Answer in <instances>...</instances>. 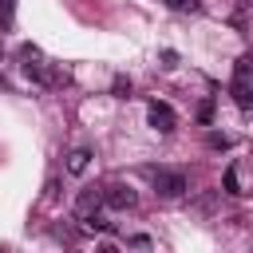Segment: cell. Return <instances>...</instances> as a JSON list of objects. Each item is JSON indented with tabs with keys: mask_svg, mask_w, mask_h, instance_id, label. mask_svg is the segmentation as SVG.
Returning a JSON list of instances; mask_svg holds the SVG:
<instances>
[{
	"mask_svg": "<svg viewBox=\"0 0 253 253\" xmlns=\"http://www.w3.org/2000/svg\"><path fill=\"white\" fill-rule=\"evenodd\" d=\"M130 245H134V249H150V237H142V233H138V237H130Z\"/></svg>",
	"mask_w": 253,
	"mask_h": 253,
	"instance_id": "obj_12",
	"label": "cell"
},
{
	"mask_svg": "<svg viewBox=\"0 0 253 253\" xmlns=\"http://www.w3.org/2000/svg\"><path fill=\"white\" fill-rule=\"evenodd\" d=\"M210 119H213V103H202L198 107V123H210Z\"/></svg>",
	"mask_w": 253,
	"mask_h": 253,
	"instance_id": "obj_10",
	"label": "cell"
},
{
	"mask_svg": "<svg viewBox=\"0 0 253 253\" xmlns=\"http://www.w3.org/2000/svg\"><path fill=\"white\" fill-rule=\"evenodd\" d=\"M99 206H103V186H87V190L79 194V202H75V213H79V217H91Z\"/></svg>",
	"mask_w": 253,
	"mask_h": 253,
	"instance_id": "obj_4",
	"label": "cell"
},
{
	"mask_svg": "<svg viewBox=\"0 0 253 253\" xmlns=\"http://www.w3.org/2000/svg\"><path fill=\"white\" fill-rule=\"evenodd\" d=\"M210 146H213V150H225L229 138H225V134H210Z\"/></svg>",
	"mask_w": 253,
	"mask_h": 253,
	"instance_id": "obj_11",
	"label": "cell"
},
{
	"mask_svg": "<svg viewBox=\"0 0 253 253\" xmlns=\"http://www.w3.org/2000/svg\"><path fill=\"white\" fill-rule=\"evenodd\" d=\"M115 95H119V99H126V95H130V79H123V75H119V79H115Z\"/></svg>",
	"mask_w": 253,
	"mask_h": 253,
	"instance_id": "obj_9",
	"label": "cell"
},
{
	"mask_svg": "<svg viewBox=\"0 0 253 253\" xmlns=\"http://www.w3.org/2000/svg\"><path fill=\"white\" fill-rule=\"evenodd\" d=\"M154 194L166 198V202L182 198L186 194V174L182 170H154Z\"/></svg>",
	"mask_w": 253,
	"mask_h": 253,
	"instance_id": "obj_1",
	"label": "cell"
},
{
	"mask_svg": "<svg viewBox=\"0 0 253 253\" xmlns=\"http://www.w3.org/2000/svg\"><path fill=\"white\" fill-rule=\"evenodd\" d=\"M103 206H111V210H134L138 206V194L130 190V186H103Z\"/></svg>",
	"mask_w": 253,
	"mask_h": 253,
	"instance_id": "obj_3",
	"label": "cell"
},
{
	"mask_svg": "<svg viewBox=\"0 0 253 253\" xmlns=\"http://www.w3.org/2000/svg\"><path fill=\"white\" fill-rule=\"evenodd\" d=\"M12 12H16V0H0V20H4V28H12Z\"/></svg>",
	"mask_w": 253,
	"mask_h": 253,
	"instance_id": "obj_7",
	"label": "cell"
},
{
	"mask_svg": "<svg viewBox=\"0 0 253 253\" xmlns=\"http://www.w3.org/2000/svg\"><path fill=\"white\" fill-rule=\"evenodd\" d=\"M221 186H225V194H241V186H237V166H233V162L225 166V178H221Z\"/></svg>",
	"mask_w": 253,
	"mask_h": 253,
	"instance_id": "obj_6",
	"label": "cell"
},
{
	"mask_svg": "<svg viewBox=\"0 0 253 253\" xmlns=\"http://www.w3.org/2000/svg\"><path fill=\"white\" fill-rule=\"evenodd\" d=\"M87 166H91V150H87V146L67 150V174H83Z\"/></svg>",
	"mask_w": 253,
	"mask_h": 253,
	"instance_id": "obj_5",
	"label": "cell"
},
{
	"mask_svg": "<svg viewBox=\"0 0 253 253\" xmlns=\"http://www.w3.org/2000/svg\"><path fill=\"white\" fill-rule=\"evenodd\" d=\"M146 123L158 130V134H170L174 126H178V115H174V107L170 103H162V99H154L150 107H146Z\"/></svg>",
	"mask_w": 253,
	"mask_h": 253,
	"instance_id": "obj_2",
	"label": "cell"
},
{
	"mask_svg": "<svg viewBox=\"0 0 253 253\" xmlns=\"http://www.w3.org/2000/svg\"><path fill=\"white\" fill-rule=\"evenodd\" d=\"M4 87H8V79H4V75H0V91H4Z\"/></svg>",
	"mask_w": 253,
	"mask_h": 253,
	"instance_id": "obj_13",
	"label": "cell"
},
{
	"mask_svg": "<svg viewBox=\"0 0 253 253\" xmlns=\"http://www.w3.org/2000/svg\"><path fill=\"white\" fill-rule=\"evenodd\" d=\"M166 4H170L174 12H194V8H198V0H166Z\"/></svg>",
	"mask_w": 253,
	"mask_h": 253,
	"instance_id": "obj_8",
	"label": "cell"
}]
</instances>
